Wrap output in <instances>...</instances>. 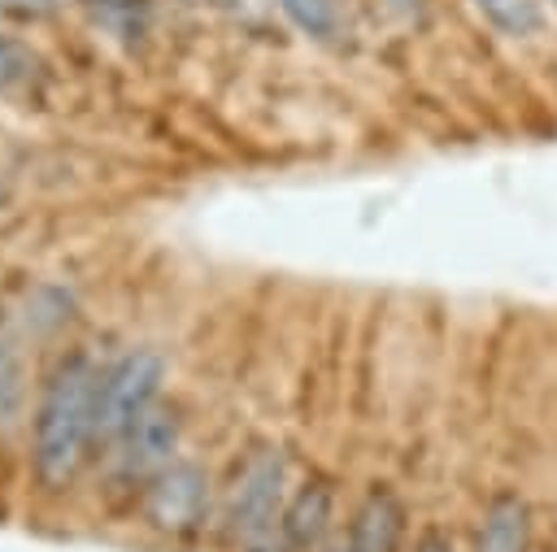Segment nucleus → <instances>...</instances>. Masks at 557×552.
I'll return each mask as SVG.
<instances>
[{
	"label": "nucleus",
	"mask_w": 557,
	"mask_h": 552,
	"mask_svg": "<svg viewBox=\"0 0 557 552\" xmlns=\"http://www.w3.org/2000/svg\"><path fill=\"white\" fill-rule=\"evenodd\" d=\"M178 435H183V422H178V409L174 404H165V400H157L144 417H135L131 426H126V435L113 443V461H117V474L122 478H157L170 461H174V452H178Z\"/></svg>",
	"instance_id": "obj_5"
},
{
	"label": "nucleus",
	"mask_w": 557,
	"mask_h": 552,
	"mask_svg": "<svg viewBox=\"0 0 557 552\" xmlns=\"http://www.w3.org/2000/svg\"><path fill=\"white\" fill-rule=\"evenodd\" d=\"M470 4L505 39H535L544 30V4L540 0H470Z\"/></svg>",
	"instance_id": "obj_9"
},
{
	"label": "nucleus",
	"mask_w": 557,
	"mask_h": 552,
	"mask_svg": "<svg viewBox=\"0 0 557 552\" xmlns=\"http://www.w3.org/2000/svg\"><path fill=\"white\" fill-rule=\"evenodd\" d=\"M96 391L100 365L83 352L65 356L39 391L30 422V465L48 491L70 487L96 443Z\"/></svg>",
	"instance_id": "obj_1"
},
{
	"label": "nucleus",
	"mask_w": 557,
	"mask_h": 552,
	"mask_svg": "<svg viewBox=\"0 0 557 552\" xmlns=\"http://www.w3.org/2000/svg\"><path fill=\"white\" fill-rule=\"evenodd\" d=\"M26 409V369L9 326H0V430H13Z\"/></svg>",
	"instance_id": "obj_10"
},
{
	"label": "nucleus",
	"mask_w": 557,
	"mask_h": 552,
	"mask_svg": "<svg viewBox=\"0 0 557 552\" xmlns=\"http://www.w3.org/2000/svg\"><path fill=\"white\" fill-rule=\"evenodd\" d=\"M470 552H531V504L518 491H500L483 504Z\"/></svg>",
	"instance_id": "obj_8"
},
{
	"label": "nucleus",
	"mask_w": 557,
	"mask_h": 552,
	"mask_svg": "<svg viewBox=\"0 0 557 552\" xmlns=\"http://www.w3.org/2000/svg\"><path fill=\"white\" fill-rule=\"evenodd\" d=\"M413 552H457V548H453V535H448V530L431 526V530H422V535L413 539Z\"/></svg>",
	"instance_id": "obj_16"
},
{
	"label": "nucleus",
	"mask_w": 557,
	"mask_h": 552,
	"mask_svg": "<svg viewBox=\"0 0 557 552\" xmlns=\"http://www.w3.org/2000/svg\"><path fill=\"white\" fill-rule=\"evenodd\" d=\"M396 22H422L431 13V0H379Z\"/></svg>",
	"instance_id": "obj_14"
},
{
	"label": "nucleus",
	"mask_w": 557,
	"mask_h": 552,
	"mask_svg": "<svg viewBox=\"0 0 557 552\" xmlns=\"http://www.w3.org/2000/svg\"><path fill=\"white\" fill-rule=\"evenodd\" d=\"M30 70H35V57H30L17 39L0 35V91L26 87V83H30Z\"/></svg>",
	"instance_id": "obj_13"
},
{
	"label": "nucleus",
	"mask_w": 557,
	"mask_h": 552,
	"mask_svg": "<svg viewBox=\"0 0 557 552\" xmlns=\"http://www.w3.org/2000/svg\"><path fill=\"white\" fill-rule=\"evenodd\" d=\"M287 495H292L287 452L283 448L248 452V461L235 469V482H231L226 504H222V535L231 543H244V548L274 539L278 517L287 509Z\"/></svg>",
	"instance_id": "obj_2"
},
{
	"label": "nucleus",
	"mask_w": 557,
	"mask_h": 552,
	"mask_svg": "<svg viewBox=\"0 0 557 552\" xmlns=\"http://www.w3.org/2000/svg\"><path fill=\"white\" fill-rule=\"evenodd\" d=\"M165 382V361L152 348H131L122 352L109 369H100V391H96V443L113 448L135 417H144L161 400Z\"/></svg>",
	"instance_id": "obj_3"
},
{
	"label": "nucleus",
	"mask_w": 557,
	"mask_h": 552,
	"mask_svg": "<svg viewBox=\"0 0 557 552\" xmlns=\"http://www.w3.org/2000/svg\"><path fill=\"white\" fill-rule=\"evenodd\" d=\"M405 504L392 487H370L352 509L348 539L339 552H400L405 548Z\"/></svg>",
	"instance_id": "obj_7"
},
{
	"label": "nucleus",
	"mask_w": 557,
	"mask_h": 552,
	"mask_svg": "<svg viewBox=\"0 0 557 552\" xmlns=\"http://www.w3.org/2000/svg\"><path fill=\"white\" fill-rule=\"evenodd\" d=\"M209 513V478L191 461H170L157 478H148L144 517L165 535H187Z\"/></svg>",
	"instance_id": "obj_4"
},
{
	"label": "nucleus",
	"mask_w": 557,
	"mask_h": 552,
	"mask_svg": "<svg viewBox=\"0 0 557 552\" xmlns=\"http://www.w3.org/2000/svg\"><path fill=\"white\" fill-rule=\"evenodd\" d=\"M61 0H0V13H13V17H44L52 13Z\"/></svg>",
	"instance_id": "obj_15"
},
{
	"label": "nucleus",
	"mask_w": 557,
	"mask_h": 552,
	"mask_svg": "<svg viewBox=\"0 0 557 552\" xmlns=\"http://www.w3.org/2000/svg\"><path fill=\"white\" fill-rule=\"evenodd\" d=\"M87 9L109 26V30H117V35H131V30H139L144 26V0H87Z\"/></svg>",
	"instance_id": "obj_12"
},
{
	"label": "nucleus",
	"mask_w": 557,
	"mask_h": 552,
	"mask_svg": "<svg viewBox=\"0 0 557 552\" xmlns=\"http://www.w3.org/2000/svg\"><path fill=\"white\" fill-rule=\"evenodd\" d=\"M331 522H335V491L326 478H305L300 487H292L287 509L278 517L274 543L278 552H331Z\"/></svg>",
	"instance_id": "obj_6"
},
{
	"label": "nucleus",
	"mask_w": 557,
	"mask_h": 552,
	"mask_svg": "<svg viewBox=\"0 0 557 552\" xmlns=\"http://www.w3.org/2000/svg\"><path fill=\"white\" fill-rule=\"evenodd\" d=\"M278 9H283V17H287L300 35H309V39H318V43H331V39H339V30H344L339 0H278Z\"/></svg>",
	"instance_id": "obj_11"
},
{
	"label": "nucleus",
	"mask_w": 557,
	"mask_h": 552,
	"mask_svg": "<svg viewBox=\"0 0 557 552\" xmlns=\"http://www.w3.org/2000/svg\"><path fill=\"white\" fill-rule=\"evenodd\" d=\"M553 9H557V0H553Z\"/></svg>",
	"instance_id": "obj_17"
}]
</instances>
